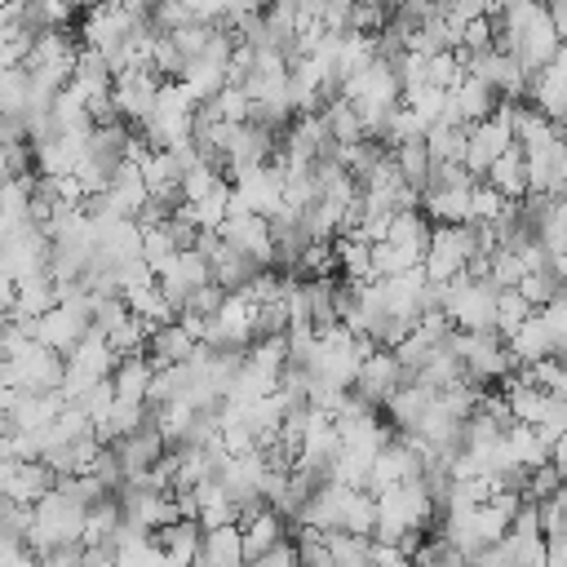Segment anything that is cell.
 I'll return each instance as SVG.
<instances>
[{
    "label": "cell",
    "instance_id": "obj_1",
    "mask_svg": "<svg viewBox=\"0 0 567 567\" xmlns=\"http://www.w3.org/2000/svg\"><path fill=\"white\" fill-rule=\"evenodd\" d=\"M377 501V527H372V540H385V545H399L408 532H430L434 523V501L430 492L408 478V483H394L385 492H372Z\"/></svg>",
    "mask_w": 567,
    "mask_h": 567
},
{
    "label": "cell",
    "instance_id": "obj_2",
    "mask_svg": "<svg viewBox=\"0 0 567 567\" xmlns=\"http://www.w3.org/2000/svg\"><path fill=\"white\" fill-rule=\"evenodd\" d=\"M84 532V505L75 496H66L62 487H49L35 505H31V532H27V549L40 558L58 545H80Z\"/></svg>",
    "mask_w": 567,
    "mask_h": 567
},
{
    "label": "cell",
    "instance_id": "obj_3",
    "mask_svg": "<svg viewBox=\"0 0 567 567\" xmlns=\"http://www.w3.org/2000/svg\"><path fill=\"white\" fill-rule=\"evenodd\" d=\"M452 350L461 359L465 381L478 385V390H492V385H501L514 372L509 350H505V341L496 332H456L452 328Z\"/></svg>",
    "mask_w": 567,
    "mask_h": 567
},
{
    "label": "cell",
    "instance_id": "obj_4",
    "mask_svg": "<svg viewBox=\"0 0 567 567\" xmlns=\"http://www.w3.org/2000/svg\"><path fill=\"white\" fill-rule=\"evenodd\" d=\"M62 368H66L62 354H53V350L27 341V346L13 350L9 359H0V385L22 390V394H49V390L62 385Z\"/></svg>",
    "mask_w": 567,
    "mask_h": 567
},
{
    "label": "cell",
    "instance_id": "obj_5",
    "mask_svg": "<svg viewBox=\"0 0 567 567\" xmlns=\"http://www.w3.org/2000/svg\"><path fill=\"white\" fill-rule=\"evenodd\" d=\"M474 257V226H434L430 244L421 252V275L425 284H452L456 275H465V261Z\"/></svg>",
    "mask_w": 567,
    "mask_h": 567
},
{
    "label": "cell",
    "instance_id": "obj_6",
    "mask_svg": "<svg viewBox=\"0 0 567 567\" xmlns=\"http://www.w3.org/2000/svg\"><path fill=\"white\" fill-rule=\"evenodd\" d=\"M204 284H213V266H208V257L199 252V248H182L159 275H155V288L164 292V301L173 306V315L186 306V297L195 292V288H204Z\"/></svg>",
    "mask_w": 567,
    "mask_h": 567
},
{
    "label": "cell",
    "instance_id": "obj_7",
    "mask_svg": "<svg viewBox=\"0 0 567 567\" xmlns=\"http://www.w3.org/2000/svg\"><path fill=\"white\" fill-rule=\"evenodd\" d=\"M49 261V235L31 221L13 226L0 235V270H9L13 279H27V275H40Z\"/></svg>",
    "mask_w": 567,
    "mask_h": 567
},
{
    "label": "cell",
    "instance_id": "obj_8",
    "mask_svg": "<svg viewBox=\"0 0 567 567\" xmlns=\"http://www.w3.org/2000/svg\"><path fill=\"white\" fill-rule=\"evenodd\" d=\"M155 93H159V80H155L146 66L115 71V75H111V106H115V115H120L128 128H137V124L151 115Z\"/></svg>",
    "mask_w": 567,
    "mask_h": 567
},
{
    "label": "cell",
    "instance_id": "obj_9",
    "mask_svg": "<svg viewBox=\"0 0 567 567\" xmlns=\"http://www.w3.org/2000/svg\"><path fill=\"white\" fill-rule=\"evenodd\" d=\"M403 385V368L390 350H372L363 354V363L354 368V381H350V394L363 399L368 408H385V399Z\"/></svg>",
    "mask_w": 567,
    "mask_h": 567
},
{
    "label": "cell",
    "instance_id": "obj_10",
    "mask_svg": "<svg viewBox=\"0 0 567 567\" xmlns=\"http://www.w3.org/2000/svg\"><path fill=\"white\" fill-rule=\"evenodd\" d=\"M230 252L257 261V266H270V226L266 217H252V213H226L221 226L213 230Z\"/></svg>",
    "mask_w": 567,
    "mask_h": 567
},
{
    "label": "cell",
    "instance_id": "obj_11",
    "mask_svg": "<svg viewBox=\"0 0 567 567\" xmlns=\"http://www.w3.org/2000/svg\"><path fill=\"white\" fill-rule=\"evenodd\" d=\"M235 527H239V554H244V563L248 558H261L266 549H275L279 540H288V523L275 509H266L261 501L257 505H244L239 518H235Z\"/></svg>",
    "mask_w": 567,
    "mask_h": 567
},
{
    "label": "cell",
    "instance_id": "obj_12",
    "mask_svg": "<svg viewBox=\"0 0 567 567\" xmlns=\"http://www.w3.org/2000/svg\"><path fill=\"white\" fill-rule=\"evenodd\" d=\"M527 102H532L545 120L563 124V111H567V62H563V49H558L554 62H545L540 71L527 75Z\"/></svg>",
    "mask_w": 567,
    "mask_h": 567
},
{
    "label": "cell",
    "instance_id": "obj_13",
    "mask_svg": "<svg viewBox=\"0 0 567 567\" xmlns=\"http://www.w3.org/2000/svg\"><path fill=\"white\" fill-rule=\"evenodd\" d=\"M49 487H53V474L44 470V461H4L0 465V496L9 505H35Z\"/></svg>",
    "mask_w": 567,
    "mask_h": 567
},
{
    "label": "cell",
    "instance_id": "obj_14",
    "mask_svg": "<svg viewBox=\"0 0 567 567\" xmlns=\"http://www.w3.org/2000/svg\"><path fill=\"white\" fill-rule=\"evenodd\" d=\"M408 478H416V456H412V447L399 434H390L377 447V456H372V470H368V487L363 492H385V487L408 483Z\"/></svg>",
    "mask_w": 567,
    "mask_h": 567
},
{
    "label": "cell",
    "instance_id": "obj_15",
    "mask_svg": "<svg viewBox=\"0 0 567 567\" xmlns=\"http://www.w3.org/2000/svg\"><path fill=\"white\" fill-rule=\"evenodd\" d=\"M496 93L483 84V80H474V75H465V80H456L452 89H447V106H443V115L447 120H456V124H478V120H487L492 111H496Z\"/></svg>",
    "mask_w": 567,
    "mask_h": 567
},
{
    "label": "cell",
    "instance_id": "obj_16",
    "mask_svg": "<svg viewBox=\"0 0 567 567\" xmlns=\"http://www.w3.org/2000/svg\"><path fill=\"white\" fill-rule=\"evenodd\" d=\"M111 447V456H115V465H120V474L124 478H133V474H142V470H151L168 447H164V439L151 430V421L142 425V430H133V434H124V439H115V443H106Z\"/></svg>",
    "mask_w": 567,
    "mask_h": 567
},
{
    "label": "cell",
    "instance_id": "obj_17",
    "mask_svg": "<svg viewBox=\"0 0 567 567\" xmlns=\"http://www.w3.org/2000/svg\"><path fill=\"white\" fill-rule=\"evenodd\" d=\"M416 208L430 226H465L470 221V186H430V190H421Z\"/></svg>",
    "mask_w": 567,
    "mask_h": 567
},
{
    "label": "cell",
    "instance_id": "obj_18",
    "mask_svg": "<svg viewBox=\"0 0 567 567\" xmlns=\"http://www.w3.org/2000/svg\"><path fill=\"white\" fill-rule=\"evenodd\" d=\"M155 549L164 554L168 567H195V554H199V527L190 518H177V523H164L151 532Z\"/></svg>",
    "mask_w": 567,
    "mask_h": 567
},
{
    "label": "cell",
    "instance_id": "obj_19",
    "mask_svg": "<svg viewBox=\"0 0 567 567\" xmlns=\"http://www.w3.org/2000/svg\"><path fill=\"white\" fill-rule=\"evenodd\" d=\"M195 341L186 337V328L173 319V323H159V328H151L146 332V359L155 363V368H168V363H186V359H195Z\"/></svg>",
    "mask_w": 567,
    "mask_h": 567
},
{
    "label": "cell",
    "instance_id": "obj_20",
    "mask_svg": "<svg viewBox=\"0 0 567 567\" xmlns=\"http://www.w3.org/2000/svg\"><path fill=\"white\" fill-rule=\"evenodd\" d=\"M151 372L155 363L146 354H120V363L111 368V394L120 403H146V390H151Z\"/></svg>",
    "mask_w": 567,
    "mask_h": 567
},
{
    "label": "cell",
    "instance_id": "obj_21",
    "mask_svg": "<svg viewBox=\"0 0 567 567\" xmlns=\"http://www.w3.org/2000/svg\"><path fill=\"white\" fill-rule=\"evenodd\" d=\"M120 363V354L106 346V337L102 332H84L80 341H75V350L66 354V368H75V372H84V377H93V381H106L111 377V368Z\"/></svg>",
    "mask_w": 567,
    "mask_h": 567
},
{
    "label": "cell",
    "instance_id": "obj_22",
    "mask_svg": "<svg viewBox=\"0 0 567 567\" xmlns=\"http://www.w3.org/2000/svg\"><path fill=\"white\" fill-rule=\"evenodd\" d=\"M430 399H434V390H425V385H416V381H403V385L385 399V416H390V425H394L399 434H412L416 421L425 416Z\"/></svg>",
    "mask_w": 567,
    "mask_h": 567
},
{
    "label": "cell",
    "instance_id": "obj_23",
    "mask_svg": "<svg viewBox=\"0 0 567 567\" xmlns=\"http://www.w3.org/2000/svg\"><path fill=\"white\" fill-rule=\"evenodd\" d=\"M195 567H244V554H239V527L226 523V527H208V532H199Z\"/></svg>",
    "mask_w": 567,
    "mask_h": 567
},
{
    "label": "cell",
    "instance_id": "obj_24",
    "mask_svg": "<svg viewBox=\"0 0 567 567\" xmlns=\"http://www.w3.org/2000/svg\"><path fill=\"white\" fill-rule=\"evenodd\" d=\"M421 142H425L430 164H461V155H465V124L439 115V120L421 133Z\"/></svg>",
    "mask_w": 567,
    "mask_h": 567
},
{
    "label": "cell",
    "instance_id": "obj_25",
    "mask_svg": "<svg viewBox=\"0 0 567 567\" xmlns=\"http://www.w3.org/2000/svg\"><path fill=\"white\" fill-rule=\"evenodd\" d=\"M53 306H58V284L40 270V275L18 279V288H13V310H9V315H18V319H40V315L53 310Z\"/></svg>",
    "mask_w": 567,
    "mask_h": 567
},
{
    "label": "cell",
    "instance_id": "obj_26",
    "mask_svg": "<svg viewBox=\"0 0 567 567\" xmlns=\"http://www.w3.org/2000/svg\"><path fill=\"white\" fill-rule=\"evenodd\" d=\"M483 182H487L501 199H523V195H527V173H523V155H518V146L501 151V155L487 164Z\"/></svg>",
    "mask_w": 567,
    "mask_h": 567
},
{
    "label": "cell",
    "instance_id": "obj_27",
    "mask_svg": "<svg viewBox=\"0 0 567 567\" xmlns=\"http://www.w3.org/2000/svg\"><path fill=\"white\" fill-rule=\"evenodd\" d=\"M430 221L421 217V208H408V213H394L390 217V226H385V239L394 244V248H403L416 266H421V252H425V244H430Z\"/></svg>",
    "mask_w": 567,
    "mask_h": 567
},
{
    "label": "cell",
    "instance_id": "obj_28",
    "mask_svg": "<svg viewBox=\"0 0 567 567\" xmlns=\"http://www.w3.org/2000/svg\"><path fill=\"white\" fill-rule=\"evenodd\" d=\"M319 120H323V128H328V142H332V151L363 142V124H359L354 106H350L341 93H337L332 102H323V106H319Z\"/></svg>",
    "mask_w": 567,
    "mask_h": 567
},
{
    "label": "cell",
    "instance_id": "obj_29",
    "mask_svg": "<svg viewBox=\"0 0 567 567\" xmlns=\"http://www.w3.org/2000/svg\"><path fill=\"white\" fill-rule=\"evenodd\" d=\"M390 159H394V173L408 190H425V177H430V155H425V142L421 137H408L399 146H390Z\"/></svg>",
    "mask_w": 567,
    "mask_h": 567
},
{
    "label": "cell",
    "instance_id": "obj_30",
    "mask_svg": "<svg viewBox=\"0 0 567 567\" xmlns=\"http://www.w3.org/2000/svg\"><path fill=\"white\" fill-rule=\"evenodd\" d=\"M177 213H182V217H186L195 230H217V226H221V217L230 213V182L221 177V182H217V186H213L204 199H195V204H182Z\"/></svg>",
    "mask_w": 567,
    "mask_h": 567
},
{
    "label": "cell",
    "instance_id": "obj_31",
    "mask_svg": "<svg viewBox=\"0 0 567 567\" xmlns=\"http://www.w3.org/2000/svg\"><path fill=\"white\" fill-rule=\"evenodd\" d=\"M115 527H120V501H115V492H111V496H102V501H93V505L84 509L80 545H106Z\"/></svg>",
    "mask_w": 567,
    "mask_h": 567
},
{
    "label": "cell",
    "instance_id": "obj_32",
    "mask_svg": "<svg viewBox=\"0 0 567 567\" xmlns=\"http://www.w3.org/2000/svg\"><path fill=\"white\" fill-rule=\"evenodd\" d=\"M372 527H377V501H372V492H346L337 532H350V536H368L372 540Z\"/></svg>",
    "mask_w": 567,
    "mask_h": 567
},
{
    "label": "cell",
    "instance_id": "obj_33",
    "mask_svg": "<svg viewBox=\"0 0 567 567\" xmlns=\"http://www.w3.org/2000/svg\"><path fill=\"white\" fill-rule=\"evenodd\" d=\"M137 257L151 266V275H159L173 257H177V244H173V235H168V226L159 221V226H142V244H137Z\"/></svg>",
    "mask_w": 567,
    "mask_h": 567
},
{
    "label": "cell",
    "instance_id": "obj_34",
    "mask_svg": "<svg viewBox=\"0 0 567 567\" xmlns=\"http://www.w3.org/2000/svg\"><path fill=\"white\" fill-rule=\"evenodd\" d=\"M527 315H532V306L518 297V288H501V292H496V310H492V332L505 341Z\"/></svg>",
    "mask_w": 567,
    "mask_h": 567
},
{
    "label": "cell",
    "instance_id": "obj_35",
    "mask_svg": "<svg viewBox=\"0 0 567 567\" xmlns=\"http://www.w3.org/2000/svg\"><path fill=\"white\" fill-rule=\"evenodd\" d=\"M518 297L532 306V310H540L545 301H554V297H563V279L554 275V270H532V275H523L518 284Z\"/></svg>",
    "mask_w": 567,
    "mask_h": 567
},
{
    "label": "cell",
    "instance_id": "obj_36",
    "mask_svg": "<svg viewBox=\"0 0 567 567\" xmlns=\"http://www.w3.org/2000/svg\"><path fill=\"white\" fill-rule=\"evenodd\" d=\"M146 332H151V328H146L137 315H124V319H120L111 332H102V337H106V346H111L115 354H142V350H146Z\"/></svg>",
    "mask_w": 567,
    "mask_h": 567
},
{
    "label": "cell",
    "instance_id": "obj_37",
    "mask_svg": "<svg viewBox=\"0 0 567 567\" xmlns=\"http://www.w3.org/2000/svg\"><path fill=\"white\" fill-rule=\"evenodd\" d=\"M368 257H372V279H390V275H403V270H412V266H416V261H412L403 248H394L390 239L368 244Z\"/></svg>",
    "mask_w": 567,
    "mask_h": 567
},
{
    "label": "cell",
    "instance_id": "obj_38",
    "mask_svg": "<svg viewBox=\"0 0 567 567\" xmlns=\"http://www.w3.org/2000/svg\"><path fill=\"white\" fill-rule=\"evenodd\" d=\"M505 204H509V199H501V195H496L487 182H474V186H470V221L492 226V221L505 213Z\"/></svg>",
    "mask_w": 567,
    "mask_h": 567
},
{
    "label": "cell",
    "instance_id": "obj_39",
    "mask_svg": "<svg viewBox=\"0 0 567 567\" xmlns=\"http://www.w3.org/2000/svg\"><path fill=\"white\" fill-rule=\"evenodd\" d=\"M554 492H563V474H558L554 465H536V470H527L518 501H545V496H554Z\"/></svg>",
    "mask_w": 567,
    "mask_h": 567
},
{
    "label": "cell",
    "instance_id": "obj_40",
    "mask_svg": "<svg viewBox=\"0 0 567 567\" xmlns=\"http://www.w3.org/2000/svg\"><path fill=\"white\" fill-rule=\"evenodd\" d=\"M208 35H213V27H204V22H182L177 31H168V40H173V49L190 62V58H199L204 53V44H208Z\"/></svg>",
    "mask_w": 567,
    "mask_h": 567
},
{
    "label": "cell",
    "instance_id": "obj_41",
    "mask_svg": "<svg viewBox=\"0 0 567 567\" xmlns=\"http://www.w3.org/2000/svg\"><path fill=\"white\" fill-rule=\"evenodd\" d=\"M536 319H540V328L554 337V346L563 350V346H567V301H563V297L545 301V306L536 310Z\"/></svg>",
    "mask_w": 567,
    "mask_h": 567
},
{
    "label": "cell",
    "instance_id": "obj_42",
    "mask_svg": "<svg viewBox=\"0 0 567 567\" xmlns=\"http://www.w3.org/2000/svg\"><path fill=\"white\" fill-rule=\"evenodd\" d=\"M221 297H226V292H221L217 284H204V288H195V292L186 297V306H182L177 315H199V319H213V310L221 306Z\"/></svg>",
    "mask_w": 567,
    "mask_h": 567
},
{
    "label": "cell",
    "instance_id": "obj_43",
    "mask_svg": "<svg viewBox=\"0 0 567 567\" xmlns=\"http://www.w3.org/2000/svg\"><path fill=\"white\" fill-rule=\"evenodd\" d=\"M368 567H408V554L385 540H368Z\"/></svg>",
    "mask_w": 567,
    "mask_h": 567
},
{
    "label": "cell",
    "instance_id": "obj_44",
    "mask_svg": "<svg viewBox=\"0 0 567 567\" xmlns=\"http://www.w3.org/2000/svg\"><path fill=\"white\" fill-rule=\"evenodd\" d=\"M244 567H297V549H292V540H279L275 549H266L261 558H248Z\"/></svg>",
    "mask_w": 567,
    "mask_h": 567
},
{
    "label": "cell",
    "instance_id": "obj_45",
    "mask_svg": "<svg viewBox=\"0 0 567 567\" xmlns=\"http://www.w3.org/2000/svg\"><path fill=\"white\" fill-rule=\"evenodd\" d=\"M80 567H115V558H111V549H106V545H84Z\"/></svg>",
    "mask_w": 567,
    "mask_h": 567
},
{
    "label": "cell",
    "instance_id": "obj_46",
    "mask_svg": "<svg viewBox=\"0 0 567 567\" xmlns=\"http://www.w3.org/2000/svg\"><path fill=\"white\" fill-rule=\"evenodd\" d=\"M13 288H18V279H13L9 270H0V315L13 310Z\"/></svg>",
    "mask_w": 567,
    "mask_h": 567
},
{
    "label": "cell",
    "instance_id": "obj_47",
    "mask_svg": "<svg viewBox=\"0 0 567 567\" xmlns=\"http://www.w3.org/2000/svg\"><path fill=\"white\" fill-rule=\"evenodd\" d=\"M501 4H505V0H478V13H483V18H496Z\"/></svg>",
    "mask_w": 567,
    "mask_h": 567
},
{
    "label": "cell",
    "instance_id": "obj_48",
    "mask_svg": "<svg viewBox=\"0 0 567 567\" xmlns=\"http://www.w3.org/2000/svg\"><path fill=\"white\" fill-rule=\"evenodd\" d=\"M4 461H13V452H9V434L0 430V465H4Z\"/></svg>",
    "mask_w": 567,
    "mask_h": 567
},
{
    "label": "cell",
    "instance_id": "obj_49",
    "mask_svg": "<svg viewBox=\"0 0 567 567\" xmlns=\"http://www.w3.org/2000/svg\"><path fill=\"white\" fill-rule=\"evenodd\" d=\"M66 4H71V13H75V9H93V4H102V0H66Z\"/></svg>",
    "mask_w": 567,
    "mask_h": 567
},
{
    "label": "cell",
    "instance_id": "obj_50",
    "mask_svg": "<svg viewBox=\"0 0 567 567\" xmlns=\"http://www.w3.org/2000/svg\"><path fill=\"white\" fill-rule=\"evenodd\" d=\"M266 4H270V0H257V9H266Z\"/></svg>",
    "mask_w": 567,
    "mask_h": 567
},
{
    "label": "cell",
    "instance_id": "obj_51",
    "mask_svg": "<svg viewBox=\"0 0 567 567\" xmlns=\"http://www.w3.org/2000/svg\"><path fill=\"white\" fill-rule=\"evenodd\" d=\"M4 505H9V501H4V496H0V509H4Z\"/></svg>",
    "mask_w": 567,
    "mask_h": 567
},
{
    "label": "cell",
    "instance_id": "obj_52",
    "mask_svg": "<svg viewBox=\"0 0 567 567\" xmlns=\"http://www.w3.org/2000/svg\"><path fill=\"white\" fill-rule=\"evenodd\" d=\"M0 430H4V416H0Z\"/></svg>",
    "mask_w": 567,
    "mask_h": 567
},
{
    "label": "cell",
    "instance_id": "obj_53",
    "mask_svg": "<svg viewBox=\"0 0 567 567\" xmlns=\"http://www.w3.org/2000/svg\"><path fill=\"white\" fill-rule=\"evenodd\" d=\"M354 567H368V563H354Z\"/></svg>",
    "mask_w": 567,
    "mask_h": 567
}]
</instances>
